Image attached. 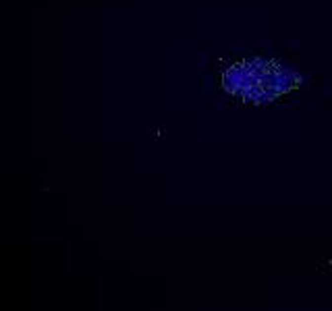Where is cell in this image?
Wrapping results in <instances>:
<instances>
[{
	"label": "cell",
	"instance_id": "1",
	"mask_svg": "<svg viewBox=\"0 0 332 311\" xmlns=\"http://www.w3.org/2000/svg\"><path fill=\"white\" fill-rule=\"evenodd\" d=\"M258 60L247 65H237L235 69H230L224 77V85L235 94H243L245 98L251 100H270L278 94L287 92L293 85V81H289V73L280 71V69H272L270 65L261 63L259 67Z\"/></svg>",
	"mask_w": 332,
	"mask_h": 311
}]
</instances>
